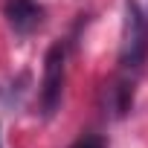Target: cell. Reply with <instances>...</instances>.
Returning <instances> with one entry per match:
<instances>
[{
	"label": "cell",
	"instance_id": "3957f363",
	"mask_svg": "<svg viewBox=\"0 0 148 148\" xmlns=\"http://www.w3.org/2000/svg\"><path fill=\"white\" fill-rule=\"evenodd\" d=\"M3 15L18 35H29L44 23V6L38 0H6Z\"/></svg>",
	"mask_w": 148,
	"mask_h": 148
},
{
	"label": "cell",
	"instance_id": "277c9868",
	"mask_svg": "<svg viewBox=\"0 0 148 148\" xmlns=\"http://www.w3.org/2000/svg\"><path fill=\"white\" fill-rule=\"evenodd\" d=\"M67 148H108V139H105L102 134H84V136H79L76 142H70Z\"/></svg>",
	"mask_w": 148,
	"mask_h": 148
},
{
	"label": "cell",
	"instance_id": "7a4b0ae2",
	"mask_svg": "<svg viewBox=\"0 0 148 148\" xmlns=\"http://www.w3.org/2000/svg\"><path fill=\"white\" fill-rule=\"evenodd\" d=\"M64 79H67V52H64V44H52L44 55V79H41V110H44V116H52L61 108Z\"/></svg>",
	"mask_w": 148,
	"mask_h": 148
},
{
	"label": "cell",
	"instance_id": "6da1fadb",
	"mask_svg": "<svg viewBox=\"0 0 148 148\" xmlns=\"http://www.w3.org/2000/svg\"><path fill=\"white\" fill-rule=\"evenodd\" d=\"M145 58H148V18L136 0H125L119 29V67L125 76H136Z\"/></svg>",
	"mask_w": 148,
	"mask_h": 148
}]
</instances>
